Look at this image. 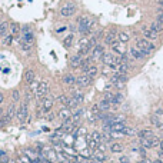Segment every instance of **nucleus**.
<instances>
[{
	"instance_id": "obj_44",
	"label": "nucleus",
	"mask_w": 163,
	"mask_h": 163,
	"mask_svg": "<svg viewBox=\"0 0 163 163\" xmlns=\"http://www.w3.org/2000/svg\"><path fill=\"white\" fill-rule=\"evenodd\" d=\"M160 159H162V162H163V152H160Z\"/></svg>"
},
{
	"instance_id": "obj_16",
	"label": "nucleus",
	"mask_w": 163,
	"mask_h": 163,
	"mask_svg": "<svg viewBox=\"0 0 163 163\" xmlns=\"http://www.w3.org/2000/svg\"><path fill=\"white\" fill-rule=\"evenodd\" d=\"M130 56L133 59H136V60H139V59H142V57H145L146 54L143 53V52H140L136 46H133V47H130Z\"/></svg>"
},
{
	"instance_id": "obj_34",
	"label": "nucleus",
	"mask_w": 163,
	"mask_h": 163,
	"mask_svg": "<svg viewBox=\"0 0 163 163\" xmlns=\"http://www.w3.org/2000/svg\"><path fill=\"white\" fill-rule=\"evenodd\" d=\"M89 45H90V40H89V39H82V40H80L79 42V50H82V49H84V47H87Z\"/></svg>"
},
{
	"instance_id": "obj_10",
	"label": "nucleus",
	"mask_w": 163,
	"mask_h": 163,
	"mask_svg": "<svg viewBox=\"0 0 163 163\" xmlns=\"http://www.w3.org/2000/svg\"><path fill=\"white\" fill-rule=\"evenodd\" d=\"M72 110L69 107H63V109H60L59 110V113H57V117L59 119H62L63 122H67V120H70L72 119Z\"/></svg>"
},
{
	"instance_id": "obj_32",
	"label": "nucleus",
	"mask_w": 163,
	"mask_h": 163,
	"mask_svg": "<svg viewBox=\"0 0 163 163\" xmlns=\"http://www.w3.org/2000/svg\"><path fill=\"white\" fill-rule=\"evenodd\" d=\"M7 29H9V25L6 21H2V23H0V37L7 33Z\"/></svg>"
},
{
	"instance_id": "obj_2",
	"label": "nucleus",
	"mask_w": 163,
	"mask_h": 163,
	"mask_svg": "<svg viewBox=\"0 0 163 163\" xmlns=\"http://www.w3.org/2000/svg\"><path fill=\"white\" fill-rule=\"evenodd\" d=\"M136 47H138L140 52H143L146 56L155 50V45H153L150 40H147V39H138V40H136Z\"/></svg>"
},
{
	"instance_id": "obj_18",
	"label": "nucleus",
	"mask_w": 163,
	"mask_h": 163,
	"mask_svg": "<svg viewBox=\"0 0 163 163\" xmlns=\"http://www.w3.org/2000/svg\"><path fill=\"white\" fill-rule=\"evenodd\" d=\"M70 100H72V97H69L67 95H60V96H57V102L59 103H62L64 107H69Z\"/></svg>"
},
{
	"instance_id": "obj_45",
	"label": "nucleus",
	"mask_w": 163,
	"mask_h": 163,
	"mask_svg": "<svg viewBox=\"0 0 163 163\" xmlns=\"http://www.w3.org/2000/svg\"><path fill=\"white\" fill-rule=\"evenodd\" d=\"M153 163H163V162H162V160H155Z\"/></svg>"
},
{
	"instance_id": "obj_6",
	"label": "nucleus",
	"mask_w": 163,
	"mask_h": 163,
	"mask_svg": "<svg viewBox=\"0 0 163 163\" xmlns=\"http://www.w3.org/2000/svg\"><path fill=\"white\" fill-rule=\"evenodd\" d=\"M110 82H112L116 87H123L125 83L127 82V76H126V75H114Z\"/></svg>"
},
{
	"instance_id": "obj_48",
	"label": "nucleus",
	"mask_w": 163,
	"mask_h": 163,
	"mask_svg": "<svg viewBox=\"0 0 163 163\" xmlns=\"http://www.w3.org/2000/svg\"><path fill=\"white\" fill-rule=\"evenodd\" d=\"M67 163H72V162H67Z\"/></svg>"
},
{
	"instance_id": "obj_4",
	"label": "nucleus",
	"mask_w": 163,
	"mask_h": 163,
	"mask_svg": "<svg viewBox=\"0 0 163 163\" xmlns=\"http://www.w3.org/2000/svg\"><path fill=\"white\" fill-rule=\"evenodd\" d=\"M76 10H77V7H76L73 3H67L66 6H63L62 7V10H60V13H62V16H64V17H70V16H73L76 13Z\"/></svg>"
},
{
	"instance_id": "obj_17",
	"label": "nucleus",
	"mask_w": 163,
	"mask_h": 163,
	"mask_svg": "<svg viewBox=\"0 0 163 163\" xmlns=\"http://www.w3.org/2000/svg\"><path fill=\"white\" fill-rule=\"evenodd\" d=\"M34 80H36V79H34V72L32 70V69L26 70V72H25V82H26V83L32 84Z\"/></svg>"
},
{
	"instance_id": "obj_19",
	"label": "nucleus",
	"mask_w": 163,
	"mask_h": 163,
	"mask_svg": "<svg viewBox=\"0 0 163 163\" xmlns=\"http://www.w3.org/2000/svg\"><path fill=\"white\" fill-rule=\"evenodd\" d=\"M112 103L109 100H106V99H103V100L99 102V109H100V112H107V110H110V107H112Z\"/></svg>"
},
{
	"instance_id": "obj_39",
	"label": "nucleus",
	"mask_w": 163,
	"mask_h": 163,
	"mask_svg": "<svg viewBox=\"0 0 163 163\" xmlns=\"http://www.w3.org/2000/svg\"><path fill=\"white\" fill-rule=\"evenodd\" d=\"M113 97H114V93H112V92H106L105 93V99H106V100H109L110 103H112Z\"/></svg>"
},
{
	"instance_id": "obj_15",
	"label": "nucleus",
	"mask_w": 163,
	"mask_h": 163,
	"mask_svg": "<svg viewBox=\"0 0 163 163\" xmlns=\"http://www.w3.org/2000/svg\"><path fill=\"white\" fill-rule=\"evenodd\" d=\"M116 36H117L116 32H114V30H110V32L105 36V43H106V45H109V46H112L113 43L116 42Z\"/></svg>"
},
{
	"instance_id": "obj_11",
	"label": "nucleus",
	"mask_w": 163,
	"mask_h": 163,
	"mask_svg": "<svg viewBox=\"0 0 163 163\" xmlns=\"http://www.w3.org/2000/svg\"><path fill=\"white\" fill-rule=\"evenodd\" d=\"M53 103H54L53 97H45V99H43V102H42V110H43V113H45V114H46L47 112H50V109L53 107Z\"/></svg>"
},
{
	"instance_id": "obj_27",
	"label": "nucleus",
	"mask_w": 163,
	"mask_h": 163,
	"mask_svg": "<svg viewBox=\"0 0 163 163\" xmlns=\"http://www.w3.org/2000/svg\"><path fill=\"white\" fill-rule=\"evenodd\" d=\"M90 138H92L96 143H103V136H102L99 132H93V133L90 134Z\"/></svg>"
},
{
	"instance_id": "obj_8",
	"label": "nucleus",
	"mask_w": 163,
	"mask_h": 163,
	"mask_svg": "<svg viewBox=\"0 0 163 163\" xmlns=\"http://www.w3.org/2000/svg\"><path fill=\"white\" fill-rule=\"evenodd\" d=\"M93 77H90V76L87 75H82L79 76V77H76V84L79 86V87H86V86H89V84L92 83Z\"/></svg>"
},
{
	"instance_id": "obj_47",
	"label": "nucleus",
	"mask_w": 163,
	"mask_h": 163,
	"mask_svg": "<svg viewBox=\"0 0 163 163\" xmlns=\"http://www.w3.org/2000/svg\"><path fill=\"white\" fill-rule=\"evenodd\" d=\"M159 2H163V0H159Z\"/></svg>"
},
{
	"instance_id": "obj_46",
	"label": "nucleus",
	"mask_w": 163,
	"mask_h": 163,
	"mask_svg": "<svg viewBox=\"0 0 163 163\" xmlns=\"http://www.w3.org/2000/svg\"><path fill=\"white\" fill-rule=\"evenodd\" d=\"M73 163H83V162H79V160H75V162Z\"/></svg>"
},
{
	"instance_id": "obj_5",
	"label": "nucleus",
	"mask_w": 163,
	"mask_h": 163,
	"mask_svg": "<svg viewBox=\"0 0 163 163\" xmlns=\"http://www.w3.org/2000/svg\"><path fill=\"white\" fill-rule=\"evenodd\" d=\"M142 33L143 36H145V39H147V40H156V39L159 37V33L157 32H155L153 29H150V27H142Z\"/></svg>"
},
{
	"instance_id": "obj_37",
	"label": "nucleus",
	"mask_w": 163,
	"mask_h": 163,
	"mask_svg": "<svg viewBox=\"0 0 163 163\" xmlns=\"http://www.w3.org/2000/svg\"><path fill=\"white\" fill-rule=\"evenodd\" d=\"M13 37H14V36H12V34L9 33L7 36H6V37H4V40H3V45H4V46H9V45H10V43H12Z\"/></svg>"
},
{
	"instance_id": "obj_40",
	"label": "nucleus",
	"mask_w": 163,
	"mask_h": 163,
	"mask_svg": "<svg viewBox=\"0 0 163 163\" xmlns=\"http://www.w3.org/2000/svg\"><path fill=\"white\" fill-rule=\"evenodd\" d=\"M30 47H32V43L23 42V45H21V49H23V50H30Z\"/></svg>"
},
{
	"instance_id": "obj_20",
	"label": "nucleus",
	"mask_w": 163,
	"mask_h": 163,
	"mask_svg": "<svg viewBox=\"0 0 163 163\" xmlns=\"http://www.w3.org/2000/svg\"><path fill=\"white\" fill-rule=\"evenodd\" d=\"M138 134H139V138H140V139H150V138H153V136H155V134H153V132H152V130H149V129L140 130Z\"/></svg>"
},
{
	"instance_id": "obj_1",
	"label": "nucleus",
	"mask_w": 163,
	"mask_h": 163,
	"mask_svg": "<svg viewBox=\"0 0 163 163\" xmlns=\"http://www.w3.org/2000/svg\"><path fill=\"white\" fill-rule=\"evenodd\" d=\"M93 23H95V21H93L92 19H89L87 16H82L79 20H77V25H79V32L82 34H84V36H86V34H89V33H90V30H92Z\"/></svg>"
},
{
	"instance_id": "obj_24",
	"label": "nucleus",
	"mask_w": 163,
	"mask_h": 163,
	"mask_svg": "<svg viewBox=\"0 0 163 163\" xmlns=\"http://www.w3.org/2000/svg\"><path fill=\"white\" fill-rule=\"evenodd\" d=\"M110 150H112L113 153H120V152L123 150V145H120V143H112V145H110Z\"/></svg>"
},
{
	"instance_id": "obj_29",
	"label": "nucleus",
	"mask_w": 163,
	"mask_h": 163,
	"mask_svg": "<svg viewBox=\"0 0 163 163\" xmlns=\"http://www.w3.org/2000/svg\"><path fill=\"white\" fill-rule=\"evenodd\" d=\"M97 72H99V70H97V67H96V66H93V64H92V66H90V67L87 69V70H86V73H84V75L90 76V77H95V76L97 75Z\"/></svg>"
},
{
	"instance_id": "obj_43",
	"label": "nucleus",
	"mask_w": 163,
	"mask_h": 163,
	"mask_svg": "<svg viewBox=\"0 0 163 163\" xmlns=\"http://www.w3.org/2000/svg\"><path fill=\"white\" fill-rule=\"evenodd\" d=\"M159 146H160V149H162V152H163V140L160 142V145H159Z\"/></svg>"
},
{
	"instance_id": "obj_9",
	"label": "nucleus",
	"mask_w": 163,
	"mask_h": 163,
	"mask_svg": "<svg viewBox=\"0 0 163 163\" xmlns=\"http://www.w3.org/2000/svg\"><path fill=\"white\" fill-rule=\"evenodd\" d=\"M47 93H49V84L46 83V82H43V83H40V86H39L37 92H36V97L37 99H45V97L47 96Z\"/></svg>"
},
{
	"instance_id": "obj_22",
	"label": "nucleus",
	"mask_w": 163,
	"mask_h": 163,
	"mask_svg": "<svg viewBox=\"0 0 163 163\" xmlns=\"http://www.w3.org/2000/svg\"><path fill=\"white\" fill-rule=\"evenodd\" d=\"M20 33V26L19 23H10V34L12 36H17Z\"/></svg>"
},
{
	"instance_id": "obj_13",
	"label": "nucleus",
	"mask_w": 163,
	"mask_h": 163,
	"mask_svg": "<svg viewBox=\"0 0 163 163\" xmlns=\"http://www.w3.org/2000/svg\"><path fill=\"white\" fill-rule=\"evenodd\" d=\"M103 54H105V50H103V46H102V45H96V46L92 49V59H102Z\"/></svg>"
},
{
	"instance_id": "obj_12",
	"label": "nucleus",
	"mask_w": 163,
	"mask_h": 163,
	"mask_svg": "<svg viewBox=\"0 0 163 163\" xmlns=\"http://www.w3.org/2000/svg\"><path fill=\"white\" fill-rule=\"evenodd\" d=\"M92 159L95 160V162L97 163H105L106 160H107V157H106L105 152H100V150H95L92 155Z\"/></svg>"
},
{
	"instance_id": "obj_25",
	"label": "nucleus",
	"mask_w": 163,
	"mask_h": 163,
	"mask_svg": "<svg viewBox=\"0 0 163 163\" xmlns=\"http://www.w3.org/2000/svg\"><path fill=\"white\" fill-rule=\"evenodd\" d=\"M83 97L84 96H83V93H82V92H73V97H72V99L79 105L80 102H83Z\"/></svg>"
},
{
	"instance_id": "obj_30",
	"label": "nucleus",
	"mask_w": 163,
	"mask_h": 163,
	"mask_svg": "<svg viewBox=\"0 0 163 163\" xmlns=\"http://www.w3.org/2000/svg\"><path fill=\"white\" fill-rule=\"evenodd\" d=\"M117 37H119V42L126 43V42H129L130 36H129V33H126V32H120V33L117 34Z\"/></svg>"
},
{
	"instance_id": "obj_42",
	"label": "nucleus",
	"mask_w": 163,
	"mask_h": 163,
	"mask_svg": "<svg viewBox=\"0 0 163 163\" xmlns=\"http://www.w3.org/2000/svg\"><path fill=\"white\" fill-rule=\"evenodd\" d=\"M3 99H4L3 93H0V105H2V103H3Z\"/></svg>"
},
{
	"instance_id": "obj_14",
	"label": "nucleus",
	"mask_w": 163,
	"mask_h": 163,
	"mask_svg": "<svg viewBox=\"0 0 163 163\" xmlns=\"http://www.w3.org/2000/svg\"><path fill=\"white\" fill-rule=\"evenodd\" d=\"M82 62H83V56H80L79 53L76 54V56H73V57L70 59L72 69H77V67H80V66H82Z\"/></svg>"
},
{
	"instance_id": "obj_3",
	"label": "nucleus",
	"mask_w": 163,
	"mask_h": 163,
	"mask_svg": "<svg viewBox=\"0 0 163 163\" xmlns=\"http://www.w3.org/2000/svg\"><path fill=\"white\" fill-rule=\"evenodd\" d=\"M27 114H29V113H27V103H26V102H23V103L20 105V107L16 110L17 120L20 122V123H23V122L27 119Z\"/></svg>"
},
{
	"instance_id": "obj_7",
	"label": "nucleus",
	"mask_w": 163,
	"mask_h": 163,
	"mask_svg": "<svg viewBox=\"0 0 163 163\" xmlns=\"http://www.w3.org/2000/svg\"><path fill=\"white\" fill-rule=\"evenodd\" d=\"M110 47H112V50L114 52V53H117L119 56H125L126 54V45L123 42H117L116 40Z\"/></svg>"
},
{
	"instance_id": "obj_21",
	"label": "nucleus",
	"mask_w": 163,
	"mask_h": 163,
	"mask_svg": "<svg viewBox=\"0 0 163 163\" xmlns=\"http://www.w3.org/2000/svg\"><path fill=\"white\" fill-rule=\"evenodd\" d=\"M150 122H152V125L155 126V127H157V129H162V127H163V122L159 120L157 114H153V116L150 117Z\"/></svg>"
},
{
	"instance_id": "obj_28",
	"label": "nucleus",
	"mask_w": 163,
	"mask_h": 163,
	"mask_svg": "<svg viewBox=\"0 0 163 163\" xmlns=\"http://www.w3.org/2000/svg\"><path fill=\"white\" fill-rule=\"evenodd\" d=\"M25 155L32 160H37V155H36V152L32 150V149H25Z\"/></svg>"
},
{
	"instance_id": "obj_41",
	"label": "nucleus",
	"mask_w": 163,
	"mask_h": 163,
	"mask_svg": "<svg viewBox=\"0 0 163 163\" xmlns=\"http://www.w3.org/2000/svg\"><path fill=\"white\" fill-rule=\"evenodd\" d=\"M119 162L120 163H130V159L127 157V156H122L120 159H119Z\"/></svg>"
},
{
	"instance_id": "obj_33",
	"label": "nucleus",
	"mask_w": 163,
	"mask_h": 163,
	"mask_svg": "<svg viewBox=\"0 0 163 163\" xmlns=\"http://www.w3.org/2000/svg\"><path fill=\"white\" fill-rule=\"evenodd\" d=\"M150 29H153L155 32H157V33H159V32H162V30H163V26L160 25L159 21H153V23H152V26H150Z\"/></svg>"
},
{
	"instance_id": "obj_38",
	"label": "nucleus",
	"mask_w": 163,
	"mask_h": 163,
	"mask_svg": "<svg viewBox=\"0 0 163 163\" xmlns=\"http://www.w3.org/2000/svg\"><path fill=\"white\" fill-rule=\"evenodd\" d=\"M12 97H13V102H19V99H20V92H19V90H13Z\"/></svg>"
},
{
	"instance_id": "obj_36",
	"label": "nucleus",
	"mask_w": 163,
	"mask_h": 163,
	"mask_svg": "<svg viewBox=\"0 0 163 163\" xmlns=\"http://www.w3.org/2000/svg\"><path fill=\"white\" fill-rule=\"evenodd\" d=\"M39 86H40V83H39L37 80H34L33 83L30 84V89H29V90H30V92H34V93H36V92H37V89H39Z\"/></svg>"
},
{
	"instance_id": "obj_31",
	"label": "nucleus",
	"mask_w": 163,
	"mask_h": 163,
	"mask_svg": "<svg viewBox=\"0 0 163 163\" xmlns=\"http://www.w3.org/2000/svg\"><path fill=\"white\" fill-rule=\"evenodd\" d=\"M72 43H73V34H67L63 40V45H64V47H70Z\"/></svg>"
},
{
	"instance_id": "obj_23",
	"label": "nucleus",
	"mask_w": 163,
	"mask_h": 163,
	"mask_svg": "<svg viewBox=\"0 0 163 163\" xmlns=\"http://www.w3.org/2000/svg\"><path fill=\"white\" fill-rule=\"evenodd\" d=\"M63 83H64V84L76 83V77L73 75H64V76H63Z\"/></svg>"
},
{
	"instance_id": "obj_26",
	"label": "nucleus",
	"mask_w": 163,
	"mask_h": 163,
	"mask_svg": "<svg viewBox=\"0 0 163 163\" xmlns=\"http://www.w3.org/2000/svg\"><path fill=\"white\" fill-rule=\"evenodd\" d=\"M123 95H120V93H114V97H113L112 100V105H120L122 102H123Z\"/></svg>"
},
{
	"instance_id": "obj_35",
	"label": "nucleus",
	"mask_w": 163,
	"mask_h": 163,
	"mask_svg": "<svg viewBox=\"0 0 163 163\" xmlns=\"http://www.w3.org/2000/svg\"><path fill=\"white\" fill-rule=\"evenodd\" d=\"M122 134H126V136H133L134 130L132 129V127H125V129L122 130Z\"/></svg>"
}]
</instances>
